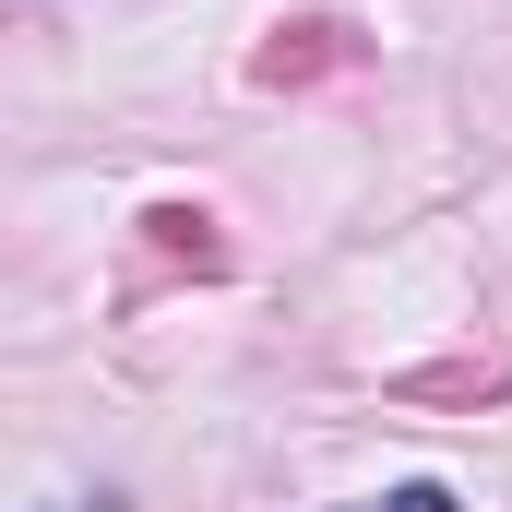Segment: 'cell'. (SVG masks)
<instances>
[{
	"instance_id": "cell-4",
	"label": "cell",
	"mask_w": 512,
	"mask_h": 512,
	"mask_svg": "<svg viewBox=\"0 0 512 512\" xmlns=\"http://www.w3.org/2000/svg\"><path fill=\"white\" fill-rule=\"evenodd\" d=\"M346 512H465L441 477H405V489H382V501H346Z\"/></svg>"
},
{
	"instance_id": "cell-3",
	"label": "cell",
	"mask_w": 512,
	"mask_h": 512,
	"mask_svg": "<svg viewBox=\"0 0 512 512\" xmlns=\"http://www.w3.org/2000/svg\"><path fill=\"white\" fill-rule=\"evenodd\" d=\"M143 251L167 262V274H227V239H215L203 203H155V215H143Z\"/></svg>"
},
{
	"instance_id": "cell-2",
	"label": "cell",
	"mask_w": 512,
	"mask_h": 512,
	"mask_svg": "<svg viewBox=\"0 0 512 512\" xmlns=\"http://www.w3.org/2000/svg\"><path fill=\"white\" fill-rule=\"evenodd\" d=\"M501 382H512V370H501V358H429V370H393V405H501Z\"/></svg>"
},
{
	"instance_id": "cell-1",
	"label": "cell",
	"mask_w": 512,
	"mask_h": 512,
	"mask_svg": "<svg viewBox=\"0 0 512 512\" xmlns=\"http://www.w3.org/2000/svg\"><path fill=\"white\" fill-rule=\"evenodd\" d=\"M358 60H370V36H358L346 12H286V24L251 48V84H262V96H310V84L358 72Z\"/></svg>"
}]
</instances>
